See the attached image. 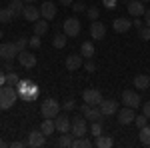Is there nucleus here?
Segmentation results:
<instances>
[{
    "label": "nucleus",
    "instance_id": "nucleus-1",
    "mask_svg": "<svg viewBox=\"0 0 150 148\" xmlns=\"http://www.w3.org/2000/svg\"><path fill=\"white\" fill-rule=\"evenodd\" d=\"M16 98H18V92L14 86H10V84L0 86V110H10L16 104Z\"/></svg>",
    "mask_w": 150,
    "mask_h": 148
},
{
    "label": "nucleus",
    "instance_id": "nucleus-2",
    "mask_svg": "<svg viewBox=\"0 0 150 148\" xmlns=\"http://www.w3.org/2000/svg\"><path fill=\"white\" fill-rule=\"evenodd\" d=\"M16 92H18V96L22 98L24 102H32L36 96H38V86H36L32 80H20L18 84H16Z\"/></svg>",
    "mask_w": 150,
    "mask_h": 148
},
{
    "label": "nucleus",
    "instance_id": "nucleus-3",
    "mask_svg": "<svg viewBox=\"0 0 150 148\" xmlns=\"http://www.w3.org/2000/svg\"><path fill=\"white\" fill-rule=\"evenodd\" d=\"M60 104L54 100V98H46L44 102L40 104V114H42V118H56L58 114H60Z\"/></svg>",
    "mask_w": 150,
    "mask_h": 148
},
{
    "label": "nucleus",
    "instance_id": "nucleus-4",
    "mask_svg": "<svg viewBox=\"0 0 150 148\" xmlns=\"http://www.w3.org/2000/svg\"><path fill=\"white\" fill-rule=\"evenodd\" d=\"M18 54H20V50H18L16 42H2L0 44V56H2V60H14V58H18Z\"/></svg>",
    "mask_w": 150,
    "mask_h": 148
},
{
    "label": "nucleus",
    "instance_id": "nucleus-5",
    "mask_svg": "<svg viewBox=\"0 0 150 148\" xmlns=\"http://www.w3.org/2000/svg\"><path fill=\"white\" fill-rule=\"evenodd\" d=\"M62 32L66 36H70V38H72V36H78L80 34V20L74 18V16H72V18H66V20L62 22Z\"/></svg>",
    "mask_w": 150,
    "mask_h": 148
},
{
    "label": "nucleus",
    "instance_id": "nucleus-6",
    "mask_svg": "<svg viewBox=\"0 0 150 148\" xmlns=\"http://www.w3.org/2000/svg\"><path fill=\"white\" fill-rule=\"evenodd\" d=\"M70 132H72L76 138H78V136H86V132H88V128H86V118H84V116H76V118H72Z\"/></svg>",
    "mask_w": 150,
    "mask_h": 148
},
{
    "label": "nucleus",
    "instance_id": "nucleus-7",
    "mask_svg": "<svg viewBox=\"0 0 150 148\" xmlns=\"http://www.w3.org/2000/svg\"><path fill=\"white\" fill-rule=\"evenodd\" d=\"M140 102H142V98H140V94L138 92H134V90H124L122 92V104L124 106H130V108H138Z\"/></svg>",
    "mask_w": 150,
    "mask_h": 148
},
{
    "label": "nucleus",
    "instance_id": "nucleus-8",
    "mask_svg": "<svg viewBox=\"0 0 150 148\" xmlns=\"http://www.w3.org/2000/svg\"><path fill=\"white\" fill-rule=\"evenodd\" d=\"M80 110H82V114H84V118L86 120H102V112H100V108L98 106H90V104H82L80 106Z\"/></svg>",
    "mask_w": 150,
    "mask_h": 148
},
{
    "label": "nucleus",
    "instance_id": "nucleus-9",
    "mask_svg": "<svg viewBox=\"0 0 150 148\" xmlns=\"http://www.w3.org/2000/svg\"><path fill=\"white\" fill-rule=\"evenodd\" d=\"M82 98H84V102L90 104V106H98V104L102 102V94H100V90H96V88H88V90H84Z\"/></svg>",
    "mask_w": 150,
    "mask_h": 148
},
{
    "label": "nucleus",
    "instance_id": "nucleus-10",
    "mask_svg": "<svg viewBox=\"0 0 150 148\" xmlns=\"http://www.w3.org/2000/svg\"><path fill=\"white\" fill-rule=\"evenodd\" d=\"M18 62H20V66L26 70H32L36 66V56L32 54V52H26V50H22L20 54H18Z\"/></svg>",
    "mask_w": 150,
    "mask_h": 148
},
{
    "label": "nucleus",
    "instance_id": "nucleus-11",
    "mask_svg": "<svg viewBox=\"0 0 150 148\" xmlns=\"http://www.w3.org/2000/svg\"><path fill=\"white\" fill-rule=\"evenodd\" d=\"M98 108H100L102 116H112V114L118 112V102L112 100V98H108V100H102V102L98 104Z\"/></svg>",
    "mask_w": 150,
    "mask_h": 148
},
{
    "label": "nucleus",
    "instance_id": "nucleus-12",
    "mask_svg": "<svg viewBox=\"0 0 150 148\" xmlns=\"http://www.w3.org/2000/svg\"><path fill=\"white\" fill-rule=\"evenodd\" d=\"M70 124H72V120H70L66 114H58L56 118H54V126H56V130L60 132V134L70 132Z\"/></svg>",
    "mask_w": 150,
    "mask_h": 148
},
{
    "label": "nucleus",
    "instance_id": "nucleus-13",
    "mask_svg": "<svg viewBox=\"0 0 150 148\" xmlns=\"http://www.w3.org/2000/svg\"><path fill=\"white\" fill-rule=\"evenodd\" d=\"M144 12H146V6H144L142 0H130V2H128V14H130V16L138 18Z\"/></svg>",
    "mask_w": 150,
    "mask_h": 148
},
{
    "label": "nucleus",
    "instance_id": "nucleus-14",
    "mask_svg": "<svg viewBox=\"0 0 150 148\" xmlns=\"http://www.w3.org/2000/svg\"><path fill=\"white\" fill-rule=\"evenodd\" d=\"M22 16L24 20H28V22H36L38 18H42V14L38 10V6H32V4H26L22 10Z\"/></svg>",
    "mask_w": 150,
    "mask_h": 148
},
{
    "label": "nucleus",
    "instance_id": "nucleus-15",
    "mask_svg": "<svg viewBox=\"0 0 150 148\" xmlns=\"http://www.w3.org/2000/svg\"><path fill=\"white\" fill-rule=\"evenodd\" d=\"M44 134H42V130H32L30 134H28V146H32V148H40V146H44Z\"/></svg>",
    "mask_w": 150,
    "mask_h": 148
},
{
    "label": "nucleus",
    "instance_id": "nucleus-16",
    "mask_svg": "<svg viewBox=\"0 0 150 148\" xmlns=\"http://www.w3.org/2000/svg\"><path fill=\"white\" fill-rule=\"evenodd\" d=\"M90 36H92L94 40H102L104 36H106V24L94 20V22L90 24Z\"/></svg>",
    "mask_w": 150,
    "mask_h": 148
},
{
    "label": "nucleus",
    "instance_id": "nucleus-17",
    "mask_svg": "<svg viewBox=\"0 0 150 148\" xmlns=\"http://www.w3.org/2000/svg\"><path fill=\"white\" fill-rule=\"evenodd\" d=\"M134 118H136V114H134V108H122V110H118V122L120 124H130V122H134Z\"/></svg>",
    "mask_w": 150,
    "mask_h": 148
},
{
    "label": "nucleus",
    "instance_id": "nucleus-18",
    "mask_svg": "<svg viewBox=\"0 0 150 148\" xmlns=\"http://www.w3.org/2000/svg\"><path fill=\"white\" fill-rule=\"evenodd\" d=\"M112 28H114L116 32H128L130 28H132V20L130 18H114L112 20Z\"/></svg>",
    "mask_w": 150,
    "mask_h": 148
},
{
    "label": "nucleus",
    "instance_id": "nucleus-19",
    "mask_svg": "<svg viewBox=\"0 0 150 148\" xmlns=\"http://www.w3.org/2000/svg\"><path fill=\"white\" fill-rule=\"evenodd\" d=\"M56 6H54V2H50L46 0L42 6H40V14H42V18H46V20H52L54 16H56Z\"/></svg>",
    "mask_w": 150,
    "mask_h": 148
},
{
    "label": "nucleus",
    "instance_id": "nucleus-20",
    "mask_svg": "<svg viewBox=\"0 0 150 148\" xmlns=\"http://www.w3.org/2000/svg\"><path fill=\"white\" fill-rule=\"evenodd\" d=\"M82 58H84L82 54H70L64 64H66V68H68L70 72H72V70H78L82 66Z\"/></svg>",
    "mask_w": 150,
    "mask_h": 148
},
{
    "label": "nucleus",
    "instance_id": "nucleus-21",
    "mask_svg": "<svg viewBox=\"0 0 150 148\" xmlns=\"http://www.w3.org/2000/svg\"><path fill=\"white\" fill-rule=\"evenodd\" d=\"M134 88H138V90L150 88V76L148 74H138V76H134Z\"/></svg>",
    "mask_w": 150,
    "mask_h": 148
},
{
    "label": "nucleus",
    "instance_id": "nucleus-22",
    "mask_svg": "<svg viewBox=\"0 0 150 148\" xmlns=\"http://www.w3.org/2000/svg\"><path fill=\"white\" fill-rule=\"evenodd\" d=\"M8 8H10V12L14 14V18H20V16H22V10H24V0H10Z\"/></svg>",
    "mask_w": 150,
    "mask_h": 148
},
{
    "label": "nucleus",
    "instance_id": "nucleus-23",
    "mask_svg": "<svg viewBox=\"0 0 150 148\" xmlns=\"http://www.w3.org/2000/svg\"><path fill=\"white\" fill-rule=\"evenodd\" d=\"M40 130H42L44 136L54 134V130H56V126H54V118H44V122L40 124Z\"/></svg>",
    "mask_w": 150,
    "mask_h": 148
},
{
    "label": "nucleus",
    "instance_id": "nucleus-24",
    "mask_svg": "<svg viewBox=\"0 0 150 148\" xmlns=\"http://www.w3.org/2000/svg\"><path fill=\"white\" fill-rule=\"evenodd\" d=\"M74 134H72V132H64V134H60V138H58V146H62V148H70L72 146V144H74Z\"/></svg>",
    "mask_w": 150,
    "mask_h": 148
},
{
    "label": "nucleus",
    "instance_id": "nucleus-25",
    "mask_svg": "<svg viewBox=\"0 0 150 148\" xmlns=\"http://www.w3.org/2000/svg\"><path fill=\"white\" fill-rule=\"evenodd\" d=\"M48 32V22H46V18H38L34 22V34L38 36H42V34H46Z\"/></svg>",
    "mask_w": 150,
    "mask_h": 148
},
{
    "label": "nucleus",
    "instance_id": "nucleus-26",
    "mask_svg": "<svg viewBox=\"0 0 150 148\" xmlns=\"http://www.w3.org/2000/svg\"><path fill=\"white\" fill-rule=\"evenodd\" d=\"M112 144H114V140L110 136H102V134L96 136V142H94V146H98V148H110Z\"/></svg>",
    "mask_w": 150,
    "mask_h": 148
},
{
    "label": "nucleus",
    "instance_id": "nucleus-27",
    "mask_svg": "<svg viewBox=\"0 0 150 148\" xmlns=\"http://www.w3.org/2000/svg\"><path fill=\"white\" fill-rule=\"evenodd\" d=\"M66 40H68V36L64 34V32H58V34H54V38H52V46H54V48H64V46H66Z\"/></svg>",
    "mask_w": 150,
    "mask_h": 148
},
{
    "label": "nucleus",
    "instance_id": "nucleus-28",
    "mask_svg": "<svg viewBox=\"0 0 150 148\" xmlns=\"http://www.w3.org/2000/svg\"><path fill=\"white\" fill-rule=\"evenodd\" d=\"M80 54H82L84 58H92V56H94V44H92V42H82Z\"/></svg>",
    "mask_w": 150,
    "mask_h": 148
},
{
    "label": "nucleus",
    "instance_id": "nucleus-29",
    "mask_svg": "<svg viewBox=\"0 0 150 148\" xmlns=\"http://www.w3.org/2000/svg\"><path fill=\"white\" fill-rule=\"evenodd\" d=\"M14 20V14L10 12V8L6 6V8H0V24H8Z\"/></svg>",
    "mask_w": 150,
    "mask_h": 148
},
{
    "label": "nucleus",
    "instance_id": "nucleus-30",
    "mask_svg": "<svg viewBox=\"0 0 150 148\" xmlns=\"http://www.w3.org/2000/svg\"><path fill=\"white\" fill-rule=\"evenodd\" d=\"M140 142H142V144H144V146H150V126L146 124V126H142V128H140Z\"/></svg>",
    "mask_w": 150,
    "mask_h": 148
},
{
    "label": "nucleus",
    "instance_id": "nucleus-31",
    "mask_svg": "<svg viewBox=\"0 0 150 148\" xmlns=\"http://www.w3.org/2000/svg\"><path fill=\"white\" fill-rule=\"evenodd\" d=\"M90 146H92V142H90L86 136L74 138V144H72V148H90Z\"/></svg>",
    "mask_w": 150,
    "mask_h": 148
},
{
    "label": "nucleus",
    "instance_id": "nucleus-32",
    "mask_svg": "<svg viewBox=\"0 0 150 148\" xmlns=\"http://www.w3.org/2000/svg\"><path fill=\"white\" fill-rule=\"evenodd\" d=\"M18 82H20V76H18V74H16L14 70L6 74V84H10V86H16Z\"/></svg>",
    "mask_w": 150,
    "mask_h": 148
},
{
    "label": "nucleus",
    "instance_id": "nucleus-33",
    "mask_svg": "<svg viewBox=\"0 0 150 148\" xmlns=\"http://www.w3.org/2000/svg\"><path fill=\"white\" fill-rule=\"evenodd\" d=\"M90 134L92 136H100L102 134V124H100V120H94L92 126H90Z\"/></svg>",
    "mask_w": 150,
    "mask_h": 148
},
{
    "label": "nucleus",
    "instance_id": "nucleus-34",
    "mask_svg": "<svg viewBox=\"0 0 150 148\" xmlns=\"http://www.w3.org/2000/svg\"><path fill=\"white\" fill-rule=\"evenodd\" d=\"M86 16L90 18V20H98V16H100V10H98V6H90L88 10H86Z\"/></svg>",
    "mask_w": 150,
    "mask_h": 148
},
{
    "label": "nucleus",
    "instance_id": "nucleus-35",
    "mask_svg": "<svg viewBox=\"0 0 150 148\" xmlns=\"http://www.w3.org/2000/svg\"><path fill=\"white\" fill-rule=\"evenodd\" d=\"M138 36L142 38V40H146V42H148V40H150V26H146V24H144V26L138 30Z\"/></svg>",
    "mask_w": 150,
    "mask_h": 148
},
{
    "label": "nucleus",
    "instance_id": "nucleus-36",
    "mask_svg": "<svg viewBox=\"0 0 150 148\" xmlns=\"http://www.w3.org/2000/svg\"><path fill=\"white\" fill-rule=\"evenodd\" d=\"M40 44H42V40H40L38 34H34L32 38H28V46H30V48H40Z\"/></svg>",
    "mask_w": 150,
    "mask_h": 148
},
{
    "label": "nucleus",
    "instance_id": "nucleus-37",
    "mask_svg": "<svg viewBox=\"0 0 150 148\" xmlns=\"http://www.w3.org/2000/svg\"><path fill=\"white\" fill-rule=\"evenodd\" d=\"M74 108H76V102H74L72 98H68V100H64V102H62V110H66V112L74 110Z\"/></svg>",
    "mask_w": 150,
    "mask_h": 148
},
{
    "label": "nucleus",
    "instance_id": "nucleus-38",
    "mask_svg": "<svg viewBox=\"0 0 150 148\" xmlns=\"http://www.w3.org/2000/svg\"><path fill=\"white\" fill-rule=\"evenodd\" d=\"M134 124L138 126V128H142V126L148 124V118H146L144 114H140V116H136V118H134Z\"/></svg>",
    "mask_w": 150,
    "mask_h": 148
},
{
    "label": "nucleus",
    "instance_id": "nucleus-39",
    "mask_svg": "<svg viewBox=\"0 0 150 148\" xmlns=\"http://www.w3.org/2000/svg\"><path fill=\"white\" fill-rule=\"evenodd\" d=\"M16 46H18V50H20V52H22V50H26V46H28V38H18V40H16Z\"/></svg>",
    "mask_w": 150,
    "mask_h": 148
},
{
    "label": "nucleus",
    "instance_id": "nucleus-40",
    "mask_svg": "<svg viewBox=\"0 0 150 148\" xmlns=\"http://www.w3.org/2000/svg\"><path fill=\"white\" fill-rule=\"evenodd\" d=\"M102 4L108 8V10H114L116 4H118V0H102Z\"/></svg>",
    "mask_w": 150,
    "mask_h": 148
},
{
    "label": "nucleus",
    "instance_id": "nucleus-41",
    "mask_svg": "<svg viewBox=\"0 0 150 148\" xmlns=\"http://www.w3.org/2000/svg\"><path fill=\"white\" fill-rule=\"evenodd\" d=\"M84 68H86V72H94V70H96V64H94L90 58H86V64H84Z\"/></svg>",
    "mask_w": 150,
    "mask_h": 148
},
{
    "label": "nucleus",
    "instance_id": "nucleus-42",
    "mask_svg": "<svg viewBox=\"0 0 150 148\" xmlns=\"http://www.w3.org/2000/svg\"><path fill=\"white\" fill-rule=\"evenodd\" d=\"M142 114H144V116H146V118L150 120V100L142 104Z\"/></svg>",
    "mask_w": 150,
    "mask_h": 148
},
{
    "label": "nucleus",
    "instance_id": "nucleus-43",
    "mask_svg": "<svg viewBox=\"0 0 150 148\" xmlns=\"http://www.w3.org/2000/svg\"><path fill=\"white\" fill-rule=\"evenodd\" d=\"M72 10H74V12H84L86 8H84L82 2H72Z\"/></svg>",
    "mask_w": 150,
    "mask_h": 148
},
{
    "label": "nucleus",
    "instance_id": "nucleus-44",
    "mask_svg": "<svg viewBox=\"0 0 150 148\" xmlns=\"http://www.w3.org/2000/svg\"><path fill=\"white\" fill-rule=\"evenodd\" d=\"M10 146H14V148H22V146H28V140H16V142H12Z\"/></svg>",
    "mask_w": 150,
    "mask_h": 148
},
{
    "label": "nucleus",
    "instance_id": "nucleus-45",
    "mask_svg": "<svg viewBox=\"0 0 150 148\" xmlns=\"http://www.w3.org/2000/svg\"><path fill=\"white\" fill-rule=\"evenodd\" d=\"M132 24H134V28H142V26H144V22H142V20H140V18H134V20H132Z\"/></svg>",
    "mask_w": 150,
    "mask_h": 148
},
{
    "label": "nucleus",
    "instance_id": "nucleus-46",
    "mask_svg": "<svg viewBox=\"0 0 150 148\" xmlns=\"http://www.w3.org/2000/svg\"><path fill=\"white\" fill-rule=\"evenodd\" d=\"M2 84H6V72H4V68H0V86Z\"/></svg>",
    "mask_w": 150,
    "mask_h": 148
},
{
    "label": "nucleus",
    "instance_id": "nucleus-47",
    "mask_svg": "<svg viewBox=\"0 0 150 148\" xmlns=\"http://www.w3.org/2000/svg\"><path fill=\"white\" fill-rule=\"evenodd\" d=\"M144 16H146V20H144V22H146V26H150V8L144 12Z\"/></svg>",
    "mask_w": 150,
    "mask_h": 148
},
{
    "label": "nucleus",
    "instance_id": "nucleus-48",
    "mask_svg": "<svg viewBox=\"0 0 150 148\" xmlns=\"http://www.w3.org/2000/svg\"><path fill=\"white\" fill-rule=\"evenodd\" d=\"M72 2L74 0H60V4H64V6H72Z\"/></svg>",
    "mask_w": 150,
    "mask_h": 148
},
{
    "label": "nucleus",
    "instance_id": "nucleus-49",
    "mask_svg": "<svg viewBox=\"0 0 150 148\" xmlns=\"http://www.w3.org/2000/svg\"><path fill=\"white\" fill-rule=\"evenodd\" d=\"M36 0H24V4H34Z\"/></svg>",
    "mask_w": 150,
    "mask_h": 148
},
{
    "label": "nucleus",
    "instance_id": "nucleus-50",
    "mask_svg": "<svg viewBox=\"0 0 150 148\" xmlns=\"http://www.w3.org/2000/svg\"><path fill=\"white\" fill-rule=\"evenodd\" d=\"M2 146H6V142H4V140H0V148Z\"/></svg>",
    "mask_w": 150,
    "mask_h": 148
},
{
    "label": "nucleus",
    "instance_id": "nucleus-51",
    "mask_svg": "<svg viewBox=\"0 0 150 148\" xmlns=\"http://www.w3.org/2000/svg\"><path fill=\"white\" fill-rule=\"evenodd\" d=\"M120 2H122V4H128V2H130V0H120Z\"/></svg>",
    "mask_w": 150,
    "mask_h": 148
},
{
    "label": "nucleus",
    "instance_id": "nucleus-52",
    "mask_svg": "<svg viewBox=\"0 0 150 148\" xmlns=\"http://www.w3.org/2000/svg\"><path fill=\"white\" fill-rule=\"evenodd\" d=\"M0 38H2V30H0Z\"/></svg>",
    "mask_w": 150,
    "mask_h": 148
},
{
    "label": "nucleus",
    "instance_id": "nucleus-53",
    "mask_svg": "<svg viewBox=\"0 0 150 148\" xmlns=\"http://www.w3.org/2000/svg\"><path fill=\"white\" fill-rule=\"evenodd\" d=\"M142 2H148V0H142Z\"/></svg>",
    "mask_w": 150,
    "mask_h": 148
},
{
    "label": "nucleus",
    "instance_id": "nucleus-54",
    "mask_svg": "<svg viewBox=\"0 0 150 148\" xmlns=\"http://www.w3.org/2000/svg\"><path fill=\"white\" fill-rule=\"evenodd\" d=\"M0 62H2V56H0Z\"/></svg>",
    "mask_w": 150,
    "mask_h": 148
}]
</instances>
